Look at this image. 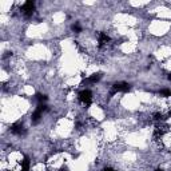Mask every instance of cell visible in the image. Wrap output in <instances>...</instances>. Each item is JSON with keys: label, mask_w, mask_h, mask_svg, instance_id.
<instances>
[{"label": "cell", "mask_w": 171, "mask_h": 171, "mask_svg": "<svg viewBox=\"0 0 171 171\" xmlns=\"http://www.w3.org/2000/svg\"><path fill=\"white\" fill-rule=\"evenodd\" d=\"M79 100L82 102V103H84L86 106L91 104V102H92V94H91V91H90V90H83V91L79 94Z\"/></svg>", "instance_id": "cell-1"}, {"label": "cell", "mask_w": 171, "mask_h": 171, "mask_svg": "<svg viewBox=\"0 0 171 171\" xmlns=\"http://www.w3.org/2000/svg\"><path fill=\"white\" fill-rule=\"evenodd\" d=\"M112 90H114V92H127L131 90V86L126 82H118L112 86Z\"/></svg>", "instance_id": "cell-2"}, {"label": "cell", "mask_w": 171, "mask_h": 171, "mask_svg": "<svg viewBox=\"0 0 171 171\" xmlns=\"http://www.w3.org/2000/svg\"><path fill=\"white\" fill-rule=\"evenodd\" d=\"M23 14L26 16H32V14H34L35 11V3L34 2H26L23 4Z\"/></svg>", "instance_id": "cell-3"}, {"label": "cell", "mask_w": 171, "mask_h": 171, "mask_svg": "<svg viewBox=\"0 0 171 171\" xmlns=\"http://www.w3.org/2000/svg\"><path fill=\"white\" fill-rule=\"evenodd\" d=\"M11 132L16 134V135H23V134H26V128L22 123H14L11 126Z\"/></svg>", "instance_id": "cell-4"}, {"label": "cell", "mask_w": 171, "mask_h": 171, "mask_svg": "<svg viewBox=\"0 0 171 171\" xmlns=\"http://www.w3.org/2000/svg\"><path fill=\"white\" fill-rule=\"evenodd\" d=\"M98 40H99L100 46H103V44L110 42V38H108L107 34H104V32H99V34H98Z\"/></svg>", "instance_id": "cell-5"}, {"label": "cell", "mask_w": 171, "mask_h": 171, "mask_svg": "<svg viewBox=\"0 0 171 171\" xmlns=\"http://www.w3.org/2000/svg\"><path fill=\"white\" fill-rule=\"evenodd\" d=\"M100 78H102V74H92L88 79L83 80V83L84 82L86 83H96V82H99V80H100Z\"/></svg>", "instance_id": "cell-6"}, {"label": "cell", "mask_w": 171, "mask_h": 171, "mask_svg": "<svg viewBox=\"0 0 171 171\" xmlns=\"http://www.w3.org/2000/svg\"><path fill=\"white\" fill-rule=\"evenodd\" d=\"M22 171H30V159H28V156H24V159L22 161Z\"/></svg>", "instance_id": "cell-7"}, {"label": "cell", "mask_w": 171, "mask_h": 171, "mask_svg": "<svg viewBox=\"0 0 171 171\" xmlns=\"http://www.w3.org/2000/svg\"><path fill=\"white\" fill-rule=\"evenodd\" d=\"M36 99H38L39 104H40V103H44V102H47L48 96H47V95H44V94H36Z\"/></svg>", "instance_id": "cell-8"}, {"label": "cell", "mask_w": 171, "mask_h": 171, "mask_svg": "<svg viewBox=\"0 0 171 171\" xmlns=\"http://www.w3.org/2000/svg\"><path fill=\"white\" fill-rule=\"evenodd\" d=\"M159 94H161V96H166V98L171 96V91H170V90H162Z\"/></svg>", "instance_id": "cell-9"}, {"label": "cell", "mask_w": 171, "mask_h": 171, "mask_svg": "<svg viewBox=\"0 0 171 171\" xmlns=\"http://www.w3.org/2000/svg\"><path fill=\"white\" fill-rule=\"evenodd\" d=\"M72 31H74V32H76V34H79V32L82 31V28H80V26H79L78 23H75L74 26H72Z\"/></svg>", "instance_id": "cell-10"}, {"label": "cell", "mask_w": 171, "mask_h": 171, "mask_svg": "<svg viewBox=\"0 0 171 171\" xmlns=\"http://www.w3.org/2000/svg\"><path fill=\"white\" fill-rule=\"evenodd\" d=\"M103 171H115V170L111 169V167H106V169H103Z\"/></svg>", "instance_id": "cell-11"}, {"label": "cell", "mask_w": 171, "mask_h": 171, "mask_svg": "<svg viewBox=\"0 0 171 171\" xmlns=\"http://www.w3.org/2000/svg\"><path fill=\"white\" fill-rule=\"evenodd\" d=\"M155 171H163V170H162V169H156Z\"/></svg>", "instance_id": "cell-12"}, {"label": "cell", "mask_w": 171, "mask_h": 171, "mask_svg": "<svg viewBox=\"0 0 171 171\" xmlns=\"http://www.w3.org/2000/svg\"><path fill=\"white\" fill-rule=\"evenodd\" d=\"M169 80H171V75H169Z\"/></svg>", "instance_id": "cell-13"}]
</instances>
